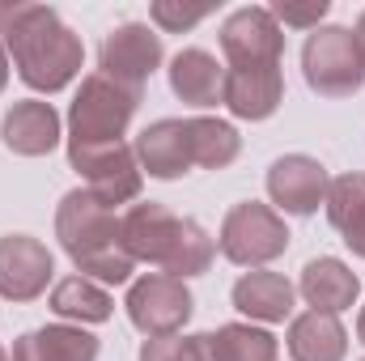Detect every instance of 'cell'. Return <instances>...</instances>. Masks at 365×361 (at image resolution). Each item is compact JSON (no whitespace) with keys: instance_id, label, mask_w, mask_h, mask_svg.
<instances>
[{"instance_id":"cell-1","label":"cell","mask_w":365,"mask_h":361,"mask_svg":"<svg viewBox=\"0 0 365 361\" xmlns=\"http://www.w3.org/2000/svg\"><path fill=\"white\" fill-rule=\"evenodd\" d=\"M4 51L13 56L17 77L38 93L73 86L86 64L81 34H73L51 4H17L4 26Z\"/></svg>"},{"instance_id":"cell-2","label":"cell","mask_w":365,"mask_h":361,"mask_svg":"<svg viewBox=\"0 0 365 361\" xmlns=\"http://www.w3.org/2000/svg\"><path fill=\"white\" fill-rule=\"evenodd\" d=\"M56 238L68 251V260L77 264V272L98 280V285H128L132 272H136V260L119 243L115 208H106L86 187H73L60 200V208H56Z\"/></svg>"},{"instance_id":"cell-3","label":"cell","mask_w":365,"mask_h":361,"mask_svg":"<svg viewBox=\"0 0 365 361\" xmlns=\"http://www.w3.org/2000/svg\"><path fill=\"white\" fill-rule=\"evenodd\" d=\"M140 98H145L140 90L115 86L102 73L86 77L73 106H68V145H115V141H123Z\"/></svg>"},{"instance_id":"cell-4","label":"cell","mask_w":365,"mask_h":361,"mask_svg":"<svg viewBox=\"0 0 365 361\" xmlns=\"http://www.w3.org/2000/svg\"><path fill=\"white\" fill-rule=\"evenodd\" d=\"M306 86L323 98H349L365 86V60L349 26H319L302 47Z\"/></svg>"},{"instance_id":"cell-5","label":"cell","mask_w":365,"mask_h":361,"mask_svg":"<svg viewBox=\"0 0 365 361\" xmlns=\"http://www.w3.org/2000/svg\"><path fill=\"white\" fill-rule=\"evenodd\" d=\"M217 247L238 268H264V264H272L289 251L284 217L268 204H259V200H242V204H234L225 213Z\"/></svg>"},{"instance_id":"cell-6","label":"cell","mask_w":365,"mask_h":361,"mask_svg":"<svg viewBox=\"0 0 365 361\" xmlns=\"http://www.w3.org/2000/svg\"><path fill=\"white\" fill-rule=\"evenodd\" d=\"M68 166L86 179V191H93L106 208L140 200L145 171H140L136 149L128 141H115V145H68Z\"/></svg>"},{"instance_id":"cell-7","label":"cell","mask_w":365,"mask_h":361,"mask_svg":"<svg viewBox=\"0 0 365 361\" xmlns=\"http://www.w3.org/2000/svg\"><path fill=\"white\" fill-rule=\"evenodd\" d=\"M128 319L136 332H145L149 340L158 336H179L195 310V298L187 289V280H175L166 272H149L140 280H132L128 289Z\"/></svg>"},{"instance_id":"cell-8","label":"cell","mask_w":365,"mask_h":361,"mask_svg":"<svg viewBox=\"0 0 365 361\" xmlns=\"http://www.w3.org/2000/svg\"><path fill=\"white\" fill-rule=\"evenodd\" d=\"M162 60H166L162 34L153 26H145V21L115 26L102 39V51H98L102 77H110L115 86H128V90H140V93H145V81L162 68Z\"/></svg>"},{"instance_id":"cell-9","label":"cell","mask_w":365,"mask_h":361,"mask_svg":"<svg viewBox=\"0 0 365 361\" xmlns=\"http://www.w3.org/2000/svg\"><path fill=\"white\" fill-rule=\"evenodd\" d=\"M221 51L230 68H276L284 60V30L272 9L247 4L221 21Z\"/></svg>"},{"instance_id":"cell-10","label":"cell","mask_w":365,"mask_h":361,"mask_svg":"<svg viewBox=\"0 0 365 361\" xmlns=\"http://www.w3.org/2000/svg\"><path fill=\"white\" fill-rule=\"evenodd\" d=\"M56 260L51 251L30 234H4L0 238V298L4 302H34L47 293Z\"/></svg>"},{"instance_id":"cell-11","label":"cell","mask_w":365,"mask_h":361,"mask_svg":"<svg viewBox=\"0 0 365 361\" xmlns=\"http://www.w3.org/2000/svg\"><path fill=\"white\" fill-rule=\"evenodd\" d=\"M327 187H331V179H327L323 162H314L306 153H284L268 166V195L289 217L319 213V204H327Z\"/></svg>"},{"instance_id":"cell-12","label":"cell","mask_w":365,"mask_h":361,"mask_svg":"<svg viewBox=\"0 0 365 361\" xmlns=\"http://www.w3.org/2000/svg\"><path fill=\"white\" fill-rule=\"evenodd\" d=\"M175 230H179V217L158 200H136L119 217V243L136 264H158L162 268V260L175 243Z\"/></svg>"},{"instance_id":"cell-13","label":"cell","mask_w":365,"mask_h":361,"mask_svg":"<svg viewBox=\"0 0 365 361\" xmlns=\"http://www.w3.org/2000/svg\"><path fill=\"white\" fill-rule=\"evenodd\" d=\"M0 136H4L9 153H17V158H43V153H51L60 145V115L43 98H21L4 115Z\"/></svg>"},{"instance_id":"cell-14","label":"cell","mask_w":365,"mask_h":361,"mask_svg":"<svg viewBox=\"0 0 365 361\" xmlns=\"http://www.w3.org/2000/svg\"><path fill=\"white\" fill-rule=\"evenodd\" d=\"M297 293L306 298L310 310H319V315H340V310H349V306L357 302L361 280H357V272L349 268L344 260L319 255V260H310V264L302 268Z\"/></svg>"},{"instance_id":"cell-15","label":"cell","mask_w":365,"mask_h":361,"mask_svg":"<svg viewBox=\"0 0 365 361\" xmlns=\"http://www.w3.org/2000/svg\"><path fill=\"white\" fill-rule=\"evenodd\" d=\"M284 98V77H280V64L276 68H230L225 73V90H221V102L230 106V115L238 119H268L276 115Z\"/></svg>"},{"instance_id":"cell-16","label":"cell","mask_w":365,"mask_h":361,"mask_svg":"<svg viewBox=\"0 0 365 361\" xmlns=\"http://www.w3.org/2000/svg\"><path fill=\"white\" fill-rule=\"evenodd\" d=\"M136 162L149 179H182L191 171V149H187V128L182 119H158L136 136Z\"/></svg>"},{"instance_id":"cell-17","label":"cell","mask_w":365,"mask_h":361,"mask_svg":"<svg viewBox=\"0 0 365 361\" xmlns=\"http://www.w3.org/2000/svg\"><path fill=\"white\" fill-rule=\"evenodd\" d=\"M234 306L247 315V319H259V323H284L293 315V298L297 289L280 276V272L268 268H251L247 276L234 280Z\"/></svg>"},{"instance_id":"cell-18","label":"cell","mask_w":365,"mask_h":361,"mask_svg":"<svg viewBox=\"0 0 365 361\" xmlns=\"http://www.w3.org/2000/svg\"><path fill=\"white\" fill-rule=\"evenodd\" d=\"M170 90L187 106H217L225 90V68L204 47H182L170 60Z\"/></svg>"},{"instance_id":"cell-19","label":"cell","mask_w":365,"mask_h":361,"mask_svg":"<svg viewBox=\"0 0 365 361\" xmlns=\"http://www.w3.org/2000/svg\"><path fill=\"white\" fill-rule=\"evenodd\" d=\"M289 357L293 361H344L349 357V332L336 315L306 310L289 323Z\"/></svg>"},{"instance_id":"cell-20","label":"cell","mask_w":365,"mask_h":361,"mask_svg":"<svg viewBox=\"0 0 365 361\" xmlns=\"http://www.w3.org/2000/svg\"><path fill=\"white\" fill-rule=\"evenodd\" d=\"M13 361H98V336L73 323H51L17 336Z\"/></svg>"},{"instance_id":"cell-21","label":"cell","mask_w":365,"mask_h":361,"mask_svg":"<svg viewBox=\"0 0 365 361\" xmlns=\"http://www.w3.org/2000/svg\"><path fill=\"white\" fill-rule=\"evenodd\" d=\"M327 221L331 230H340L344 247L365 260V175H340L327 187Z\"/></svg>"},{"instance_id":"cell-22","label":"cell","mask_w":365,"mask_h":361,"mask_svg":"<svg viewBox=\"0 0 365 361\" xmlns=\"http://www.w3.org/2000/svg\"><path fill=\"white\" fill-rule=\"evenodd\" d=\"M187 128V149H191V166L204 171H225L238 153H242V136L234 123L225 119H208V115H191L182 119Z\"/></svg>"},{"instance_id":"cell-23","label":"cell","mask_w":365,"mask_h":361,"mask_svg":"<svg viewBox=\"0 0 365 361\" xmlns=\"http://www.w3.org/2000/svg\"><path fill=\"white\" fill-rule=\"evenodd\" d=\"M60 319H73L77 327L81 323H106L115 315V298L90 280V276H64L56 289H51V302H47Z\"/></svg>"},{"instance_id":"cell-24","label":"cell","mask_w":365,"mask_h":361,"mask_svg":"<svg viewBox=\"0 0 365 361\" xmlns=\"http://www.w3.org/2000/svg\"><path fill=\"white\" fill-rule=\"evenodd\" d=\"M212 255H217V247H212V238L204 234V225L191 221V217H179V230H175V243H170V251H166V260H162V272L175 276V280H187V276L208 272Z\"/></svg>"},{"instance_id":"cell-25","label":"cell","mask_w":365,"mask_h":361,"mask_svg":"<svg viewBox=\"0 0 365 361\" xmlns=\"http://www.w3.org/2000/svg\"><path fill=\"white\" fill-rule=\"evenodd\" d=\"M212 336H217L221 361H276V353H280L272 332L251 327V323H225Z\"/></svg>"},{"instance_id":"cell-26","label":"cell","mask_w":365,"mask_h":361,"mask_svg":"<svg viewBox=\"0 0 365 361\" xmlns=\"http://www.w3.org/2000/svg\"><path fill=\"white\" fill-rule=\"evenodd\" d=\"M149 13H153V21H158L166 34H182V30L200 26V21L212 13V9H208V4H204V9H182V4H175V0H158Z\"/></svg>"},{"instance_id":"cell-27","label":"cell","mask_w":365,"mask_h":361,"mask_svg":"<svg viewBox=\"0 0 365 361\" xmlns=\"http://www.w3.org/2000/svg\"><path fill=\"white\" fill-rule=\"evenodd\" d=\"M327 0H310V4H276L272 17L280 26H293V30H319V21L327 17Z\"/></svg>"},{"instance_id":"cell-28","label":"cell","mask_w":365,"mask_h":361,"mask_svg":"<svg viewBox=\"0 0 365 361\" xmlns=\"http://www.w3.org/2000/svg\"><path fill=\"white\" fill-rule=\"evenodd\" d=\"M140 361H195L191 336H158L140 345Z\"/></svg>"},{"instance_id":"cell-29","label":"cell","mask_w":365,"mask_h":361,"mask_svg":"<svg viewBox=\"0 0 365 361\" xmlns=\"http://www.w3.org/2000/svg\"><path fill=\"white\" fill-rule=\"evenodd\" d=\"M191 349H195V361H221V353H217V336H212V332L191 336Z\"/></svg>"},{"instance_id":"cell-30","label":"cell","mask_w":365,"mask_h":361,"mask_svg":"<svg viewBox=\"0 0 365 361\" xmlns=\"http://www.w3.org/2000/svg\"><path fill=\"white\" fill-rule=\"evenodd\" d=\"M13 9H17V0H0V43H4V26L13 17Z\"/></svg>"},{"instance_id":"cell-31","label":"cell","mask_w":365,"mask_h":361,"mask_svg":"<svg viewBox=\"0 0 365 361\" xmlns=\"http://www.w3.org/2000/svg\"><path fill=\"white\" fill-rule=\"evenodd\" d=\"M353 39H357V51H361V60H365V9H361V17H357V26H353Z\"/></svg>"},{"instance_id":"cell-32","label":"cell","mask_w":365,"mask_h":361,"mask_svg":"<svg viewBox=\"0 0 365 361\" xmlns=\"http://www.w3.org/2000/svg\"><path fill=\"white\" fill-rule=\"evenodd\" d=\"M9 86V56H4V43H0V93Z\"/></svg>"},{"instance_id":"cell-33","label":"cell","mask_w":365,"mask_h":361,"mask_svg":"<svg viewBox=\"0 0 365 361\" xmlns=\"http://www.w3.org/2000/svg\"><path fill=\"white\" fill-rule=\"evenodd\" d=\"M357 340L365 345V306H361V315H357Z\"/></svg>"},{"instance_id":"cell-34","label":"cell","mask_w":365,"mask_h":361,"mask_svg":"<svg viewBox=\"0 0 365 361\" xmlns=\"http://www.w3.org/2000/svg\"><path fill=\"white\" fill-rule=\"evenodd\" d=\"M0 361H9V357H4V349H0Z\"/></svg>"}]
</instances>
